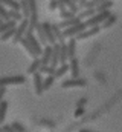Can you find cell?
<instances>
[{
  "label": "cell",
  "instance_id": "obj_1",
  "mask_svg": "<svg viewBox=\"0 0 122 132\" xmlns=\"http://www.w3.org/2000/svg\"><path fill=\"white\" fill-rule=\"evenodd\" d=\"M111 15V12L110 11H104V12H96V14H93L91 17L89 19H86L84 22H86V26L87 28H91V26H96V25H102L104 22H105V19L107 17H110Z\"/></svg>",
  "mask_w": 122,
  "mask_h": 132
},
{
  "label": "cell",
  "instance_id": "obj_2",
  "mask_svg": "<svg viewBox=\"0 0 122 132\" xmlns=\"http://www.w3.org/2000/svg\"><path fill=\"white\" fill-rule=\"evenodd\" d=\"M28 29H29V19L25 17L22 22H18V25L15 28V34L12 37V42L14 43H20V40L25 37V34L28 32Z\"/></svg>",
  "mask_w": 122,
  "mask_h": 132
},
{
  "label": "cell",
  "instance_id": "obj_3",
  "mask_svg": "<svg viewBox=\"0 0 122 132\" xmlns=\"http://www.w3.org/2000/svg\"><path fill=\"white\" fill-rule=\"evenodd\" d=\"M84 29H87V26H86V22L83 20V22L78 23V25H73V26H70V28H64V31H63V37H64V38L76 37L79 32H83Z\"/></svg>",
  "mask_w": 122,
  "mask_h": 132
},
{
  "label": "cell",
  "instance_id": "obj_4",
  "mask_svg": "<svg viewBox=\"0 0 122 132\" xmlns=\"http://www.w3.org/2000/svg\"><path fill=\"white\" fill-rule=\"evenodd\" d=\"M26 81L25 75H14V77H0V86H9V85H23Z\"/></svg>",
  "mask_w": 122,
  "mask_h": 132
},
{
  "label": "cell",
  "instance_id": "obj_5",
  "mask_svg": "<svg viewBox=\"0 0 122 132\" xmlns=\"http://www.w3.org/2000/svg\"><path fill=\"white\" fill-rule=\"evenodd\" d=\"M87 85V81L84 80V78H70V80H66V81H63L61 83V88L63 89H70V88H84Z\"/></svg>",
  "mask_w": 122,
  "mask_h": 132
},
{
  "label": "cell",
  "instance_id": "obj_6",
  "mask_svg": "<svg viewBox=\"0 0 122 132\" xmlns=\"http://www.w3.org/2000/svg\"><path fill=\"white\" fill-rule=\"evenodd\" d=\"M25 37L28 38V42L30 43V46H32V48L35 49V52H37V55L40 57V55L43 54V48H41L43 45H41V42H40V40H38V38H37V37L34 35V32H32V31H28Z\"/></svg>",
  "mask_w": 122,
  "mask_h": 132
},
{
  "label": "cell",
  "instance_id": "obj_7",
  "mask_svg": "<svg viewBox=\"0 0 122 132\" xmlns=\"http://www.w3.org/2000/svg\"><path fill=\"white\" fill-rule=\"evenodd\" d=\"M101 29H102V26L101 25H96V26H91V28H87V29H84L83 32H79L76 35V38L78 40H86V38H90L93 35H96V34L101 32Z\"/></svg>",
  "mask_w": 122,
  "mask_h": 132
},
{
  "label": "cell",
  "instance_id": "obj_8",
  "mask_svg": "<svg viewBox=\"0 0 122 132\" xmlns=\"http://www.w3.org/2000/svg\"><path fill=\"white\" fill-rule=\"evenodd\" d=\"M34 88H35L37 95H41L44 92V80L41 77V72H38V71L34 74Z\"/></svg>",
  "mask_w": 122,
  "mask_h": 132
},
{
  "label": "cell",
  "instance_id": "obj_9",
  "mask_svg": "<svg viewBox=\"0 0 122 132\" xmlns=\"http://www.w3.org/2000/svg\"><path fill=\"white\" fill-rule=\"evenodd\" d=\"M41 25H43V29H44L46 37H47V40H49V45H55L58 40H57V37H55V34H54L52 23H49V22H44V23H41Z\"/></svg>",
  "mask_w": 122,
  "mask_h": 132
},
{
  "label": "cell",
  "instance_id": "obj_10",
  "mask_svg": "<svg viewBox=\"0 0 122 132\" xmlns=\"http://www.w3.org/2000/svg\"><path fill=\"white\" fill-rule=\"evenodd\" d=\"M83 22V19L76 14L75 17H70V19H63V22L58 23L61 28H70V26H73V25H78V23H81Z\"/></svg>",
  "mask_w": 122,
  "mask_h": 132
},
{
  "label": "cell",
  "instance_id": "obj_11",
  "mask_svg": "<svg viewBox=\"0 0 122 132\" xmlns=\"http://www.w3.org/2000/svg\"><path fill=\"white\" fill-rule=\"evenodd\" d=\"M69 66H70V74H72V77L73 78H78L79 77V63H78V60L73 57V59H70L69 60Z\"/></svg>",
  "mask_w": 122,
  "mask_h": 132
},
{
  "label": "cell",
  "instance_id": "obj_12",
  "mask_svg": "<svg viewBox=\"0 0 122 132\" xmlns=\"http://www.w3.org/2000/svg\"><path fill=\"white\" fill-rule=\"evenodd\" d=\"M35 31H37V35H38V40L41 42V45H43V46L49 45V40H47V37H46V32H44V29H43V25H41V23H38V25H37Z\"/></svg>",
  "mask_w": 122,
  "mask_h": 132
},
{
  "label": "cell",
  "instance_id": "obj_13",
  "mask_svg": "<svg viewBox=\"0 0 122 132\" xmlns=\"http://www.w3.org/2000/svg\"><path fill=\"white\" fill-rule=\"evenodd\" d=\"M20 45L23 46V49H26V51H28V54H29L30 57H34V59H35V57H38V55H37V52H35V49L30 46V43L28 42V38H26V37H23V38L20 40Z\"/></svg>",
  "mask_w": 122,
  "mask_h": 132
},
{
  "label": "cell",
  "instance_id": "obj_14",
  "mask_svg": "<svg viewBox=\"0 0 122 132\" xmlns=\"http://www.w3.org/2000/svg\"><path fill=\"white\" fill-rule=\"evenodd\" d=\"M113 0H102L98 6H96V12H104V11H110L113 6Z\"/></svg>",
  "mask_w": 122,
  "mask_h": 132
},
{
  "label": "cell",
  "instance_id": "obj_15",
  "mask_svg": "<svg viewBox=\"0 0 122 132\" xmlns=\"http://www.w3.org/2000/svg\"><path fill=\"white\" fill-rule=\"evenodd\" d=\"M17 22L15 20H12V19H9V20H5L3 23H0V34L6 32L8 29H11V28H15L17 25H15Z\"/></svg>",
  "mask_w": 122,
  "mask_h": 132
},
{
  "label": "cell",
  "instance_id": "obj_16",
  "mask_svg": "<svg viewBox=\"0 0 122 132\" xmlns=\"http://www.w3.org/2000/svg\"><path fill=\"white\" fill-rule=\"evenodd\" d=\"M67 71H70V66H69V63H67V62H66V63H60V65L57 66L55 77H57V78H60V77H63Z\"/></svg>",
  "mask_w": 122,
  "mask_h": 132
},
{
  "label": "cell",
  "instance_id": "obj_17",
  "mask_svg": "<svg viewBox=\"0 0 122 132\" xmlns=\"http://www.w3.org/2000/svg\"><path fill=\"white\" fill-rule=\"evenodd\" d=\"M40 66H41V60H40V57H35L34 62H32V63L29 65V68H28V74H32V75H34V74L40 69Z\"/></svg>",
  "mask_w": 122,
  "mask_h": 132
},
{
  "label": "cell",
  "instance_id": "obj_18",
  "mask_svg": "<svg viewBox=\"0 0 122 132\" xmlns=\"http://www.w3.org/2000/svg\"><path fill=\"white\" fill-rule=\"evenodd\" d=\"M9 17H11L12 20H15V22H22V20L25 19L23 12L18 11V9H9Z\"/></svg>",
  "mask_w": 122,
  "mask_h": 132
},
{
  "label": "cell",
  "instance_id": "obj_19",
  "mask_svg": "<svg viewBox=\"0 0 122 132\" xmlns=\"http://www.w3.org/2000/svg\"><path fill=\"white\" fill-rule=\"evenodd\" d=\"M93 14H96V8H84L78 15L83 19V20H86V19H89V17H91Z\"/></svg>",
  "mask_w": 122,
  "mask_h": 132
},
{
  "label": "cell",
  "instance_id": "obj_20",
  "mask_svg": "<svg viewBox=\"0 0 122 132\" xmlns=\"http://www.w3.org/2000/svg\"><path fill=\"white\" fill-rule=\"evenodd\" d=\"M20 11L23 12V15L25 17H28L29 19V15H30V6H29V2L28 0H20Z\"/></svg>",
  "mask_w": 122,
  "mask_h": 132
},
{
  "label": "cell",
  "instance_id": "obj_21",
  "mask_svg": "<svg viewBox=\"0 0 122 132\" xmlns=\"http://www.w3.org/2000/svg\"><path fill=\"white\" fill-rule=\"evenodd\" d=\"M6 111H8V101L6 100H2L0 101V125H3V121H5Z\"/></svg>",
  "mask_w": 122,
  "mask_h": 132
},
{
  "label": "cell",
  "instance_id": "obj_22",
  "mask_svg": "<svg viewBox=\"0 0 122 132\" xmlns=\"http://www.w3.org/2000/svg\"><path fill=\"white\" fill-rule=\"evenodd\" d=\"M0 3H3L6 8H9V9H18L20 11V2H15V0H0Z\"/></svg>",
  "mask_w": 122,
  "mask_h": 132
},
{
  "label": "cell",
  "instance_id": "obj_23",
  "mask_svg": "<svg viewBox=\"0 0 122 132\" xmlns=\"http://www.w3.org/2000/svg\"><path fill=\"white\" fill-rule=\"evenodd\" d=\"M60 2H64V3H66V6H67L70 11L76 12V14H78V11L81 9V8H79V5H78V2H75V0H60Z\"/></svg>",
  "mask_w": 122,
  "mask_h": 132
},
{
  "label": "cell",
  "instance_id": "obj_24",
  "mask_svg": "<svg viewBox=\"0 0 122 132\" xmlns=\"http://www.w3.org/2000/svg\"><path fill=\"white\" fill-rule=\"evenodd\" d=\"M116 20H118V15H116V14H111V15H110V17H107V19H105V22L101 25V26H102V29L113 26V25L116 23Z\"/></svg>",
  "mask_w": 122,
  "mask_h": 132
},
{
  "label": "cell",
  "instance_id": "obj_25",
  "mask_svg": "<svg viewBox=\"0 0 122 132\" xmlns=\"http://www.w3.org/2000/svg\"><path fill=\"white\" fill-rule=\"evenodd\" d=\"M52 29H54V34H55V37H57V40L63 43L64 42V37H63V31H61V26L60 25H55V23H52Z\"/></svg>",
  "mask_w": 122,
  "mask_h": 132
},
{
  "label": "cell",
  "instance_id": "obj_26",
  "mask_svg": "<svg viewBox=\"0 0 122 132\" xmlns=\"http://www.w3.org/2000/svg\"><path fill=\"white\" fill-rule=\"evenodd\" d=\"M17 28V26H15ZM15 28H11V29H8L6 32L0 34V40L2 42H6V40H11L12 37H14V34H15Z\"/></svg>",
  "mask_w": 122,
  "mask_h": 132
},
{
  "label": "cell",
  "instance_id": "obj_27",
  "mask_svg": "<svg viewBox=\"0 0 122 132\" xmlns=\"http://www.w3.org/2000/svg\"><path fill=\"white\" fill-rule=\"evenodd\" d=\"M75 15H76V12L70 11L69 8H66V9L60 11V17H61V19H70V17H75Z\"/></svg>",
  "mask_w": 122,
  "mask_h": 132
},
{
  "label": "cell",
  "instance_id": "obj_28",
  "mask_svg": "<svg viewBox=\"0 0 122 132\" xmlns=\"http://www.w3.org/2000/svg\"><path fill=\"white\" fill-rule=\"evenodd\" d=\"M55 75H47L46 77V80H44V91L46 89H49V88H52V85H54V81H55Z\"/></svg>",
  "mask_w": 122,
  "mask_h": 132
},
{
  "label": "cell",
  "instance_id": "obj_29",
  "mask_svg": "<svg viewBox=\"0 0 122 132\" xmlns=\"http://www.w3.org/2000/svg\"><path fill=\"white\" fill-rule=\"evenodd\" d=\"M0 15L3 17V20H9V9H6V6L3 3H0Z\"/></svg>",
  "mask_w": 122,
  "mask_h": 132
},
{
  "label": "cell",
  "instance_id": "obj_30",
  "mask_svg": "<svg viewBox=\"0 0 122 132\" xmlns=\"http://www.w3.org/2000/svg\"><path fill=\"white\" fill-rule=\"evenodd\" d=\"M11 125H12L14 132H25V131H26V128H25V126H22L20 123H11Z\"/></svg>",
  "mask_w": 122,
  "mask_h": 132
},
{
  "label": "cell",
  "instance_id": "obj_31",
  "mask_svg": "<svg viewBox=\"0 0 122 132\" xmlns=\"http://www.w3.org/2000/svg\"><path fill=\"white\" fill-rule=\"evenodd\" d=\"M58 5H60L58 0H49V11H55L58 8Z\"/></svg>",
  "mask_w": 122,
  "mask_h": 132
},
{
  "label": "cell",
  "instance_id": "obj_32",
  "mask_svg": "<svg viewBox=\"0 0 122 132\" xmlns=\"http://www.w3.org/2000/svg\"><path fill=\"white\" fill-rule=\"evenodd\" d=\"M83 114H84V108H81V106H78V108H76V111H75V114H73V115H75V117H76V118H79V117H83Z\"/></svg>",
  "mask_w": 122,
  "mask_h": 132
},
{
  "label": "cell",
  "instance_id": "obj_33",
  "mask_svg": "<svg viewBox=\"0 0 122 132\" xmlns=\"http://www.w3.org/2000/svg\"><path fill=\"white\" fill-rule=\"evenodd\" d=\"M86 103H87V98H79V100H78V103H76V108H78V106L84 108V106H86Z\"/></svg>",
  "mask_w": 122,
  "mask_h": 132
},
{
  "label": "cell",
  "instance_id": "obj_34",
  "mask_svg": "<svg viewBox=\"0 0 122 132\" xmlns=\"http://www.w3.org/2000/svg\"><path fill=\"white\" fill-rule=\"evenodd\" d=\"M3 132H14V129H12V125H8V126H3Z\"/></svg>",
  "mask_w": 122,
  "mask_h": 132
},
{
  "label": "cell",
  "instance_id": "obj_35",
  "mask_svg": "<svg viewBox=\"0 0 122 132\" xmlns=\"http://www.w3.org/2000/svg\"><path fill=\"white\" fill-rule=\"evenodd\" d=\"M86 3H87V0H78V5H79V8H81V9H84Z\"/></svg>",
  "mask_w": 122,
  "mask_h": 132
},
{
  "label": "cell",
  "instance_id": "obj_36",
  "mask_svg": "<svg viewBox=\"0 0 122 132\" xmlns=\"http://www.w3.org/2000/svg\"><path fill=\"white\" fill-rule=\"evenodd\" d=\"M3 22H5V20H3V17L0 15V23H3Z\"/></svg>",
  "mask_w": 122,
  "mask_h": 132
}]
</instances>
